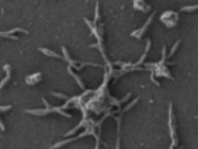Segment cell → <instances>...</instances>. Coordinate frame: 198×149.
Returning a JSON list of instances; mask_svg holds the SVG:
<instances>
[{
    "label": "cell",
    "mask_w": 198,
    "mask_h": 149,
    "mask_svg": "<svg viewBox=\"0 0 198 149\" xmlns=\"http://www.w3.org/2000/svg\"><path fill=\"white\" fill-rule=\"evenodd\" d=\"M152 19H154V14L149 18V20L144 24V26L142 27H140V29H138V30H135V31H133L131 32V35L130 36H133V37H138V39H141V36L145 34V31H146V29L149 27V25L151 24V21H152Z\"/></svg>",
    "instance_id": "obj_1"
},
{
    "label": "cell",
    "mask_w": 198,
    "mask_h": 149,
    "mask_svg": "<svg viewBox=\"0 0 198 149\" xmlns=\"http://www.w3.org/2000/svg\"><path fill=\"white\" fill-rule=\"evenodd\" d=\"M134 9L135 10H139V11H142V13H149L150 10V5H146L144 1L141 0H135L134 1Z\"/></svg>",
    "instance_id": "obj_2"
},
{
    "label": "cell",
    "mask_w": 198,
    "mask_h": 149,
    "mask_svg": "<svg viewBox=\"0 0 198 149\" xmlns=\"http://www.w3.org/2000/svg\"><path fill=\"white\" fill-rule=\"evenodd\" d=\"M41 81V72H36V73H34V75H30V76H27L26 77V83L27 85H36L37 82Z\"/></svg>",
    "instance_id": "obj_3"
},
{
    "label": "cell",
    "mask_w": 198,
    "mask_h": 149,
    "mask_svg": "<svg viewBox=\"0 0 198 149\" xmlns=\"http://www.w3.org/2000/svg\"><path fill=\"white\" fill-rule=\"evenodd\" d=\"M4 71L6 72V76H5V78L1 81V83H0V88H3V87L5 86V83L10 80V77H11V66H10V65H5V66H4Z\"/></svg>",
    "instance_id": "obj_4"
},
{
    "label": "cell",
    "mask_w": 198,
    "mask_h": 149,
    "mask_svg": "<svg viewBox=\"0 0 198 149\" xmlns=\"http://www.w3.org/2000/svg\"><path fill=\"white\" fill-rule=\"evenodd\" d=\"M67 70H68L69 75H71V76H72V77H73V78H74L76 81H77V83H78L79 87H80L82 89H85V86H84V83H83V81L80 80V77H79V76L77 75V73H74V72L72 71V67H69V66H68V68H67Z\"/></svg>",
    "instance_id": "obj_5"
},
{
    "label": "cell",
    "mask_w": 198,
    "mask_h": 149,
    "mask_svg": "<svg viewBox=\"0 0 198 149\" xmlns=\"http://www.w3.org/2000/svg\"><path fill=\"white\" fill-rule=\"evenodd\" d=\"M41 52H43L46 56H50V57H55V59H61V60H64V57L63 56H61L58 54H56V52H53V51H50V50H47V48H43V47H41L39 48Z\"/></svg>",
    "instance_id": "obj_6"
},
{
    "label": "cell",
    "mask_w": 198,
    "mask_h": 149,
    "mask_svg": "<svg viewBox=\"0 0 198 149\" xmlns=\"http://www.w3.org/2000/svg\"><path fill=\"white\" fill-rule=\"evenodd\" d=\"M15 32H22V34H29L27 32V30H25V29H21V27H15V29H13V30H9V31H6V32H0V35L1 36H5V35H13V34H15Z\"/></svg>",
    "instance_id": "obj_7"
},
{
    "label": "cell",
    "mask_w": 198,
    "mask_h": 149,
    "mask_svg": "<svg viewBox=\"0 0 198 149\" xmlns=\"http://www.w3.org/2000/svg\"><path fill=\"white\" fill-rule=\"evenodd\" d=\"M52 94H53L55 97H58V98H62V100H67V101H68V97H67V96H64V94H62V93H57V92H52Z\"/></svg>",
    "instance_id": "obj_8"
},
{
    "label": "cell",
    "mask_w": 198,
    "mask_h": 149,
    "mask_svg": "<svg viewBox=\"0 0 198 149\" xmlns=\"http://www.w3.org/2000/svg\"><path fill=\"white\" fill-rule=\"evenodd\" d=\"M8 109H11V106H10V105H8V106H1V107H0V111H1V112H5V111H8Z\"/></svg>",
    "instance_id": "obj_9"
},
{
    "label": "cell",
    "mask_w": 198,
    "mask_h": 149,
    "mask_svg": "<svg viewBox=\"0 0 198 149\" xmlns=\"http://www.w3.org/2000/svg\"><path fill=\"white\" fill-rule=\"evenodd\" d=\"M3 37H10V39H13V40H18V39H19L18 36H13V35H5V36H3Z\"/></svg>",
    "instance_id": "obj_10"
},
{
    "label": "cell",
    "mask_w": 198,
    "mask_h": 149,
    "mask_svg": "<svg viewBox=\"0 0 198 149\" xmlns=\"http://www.w3.org/2000/svg\"><path fill=\"white\" fill-rule=\"evenodd\" d=\"M0 126H1V130L4 132V130H5V127H4V123H3V121H0Z\"/></svg>",
    "instance_id": "obj_11"
}]
</instances>
